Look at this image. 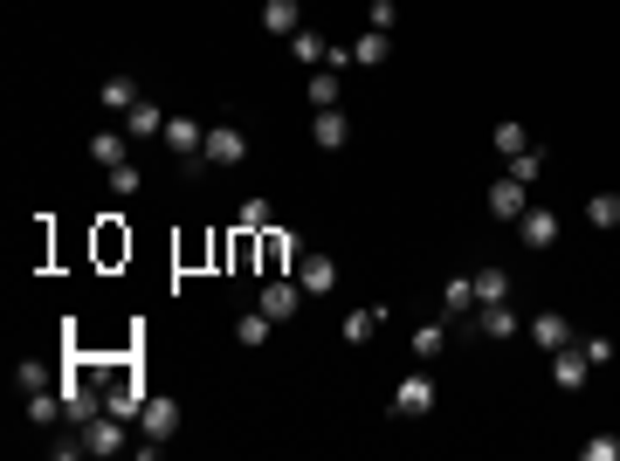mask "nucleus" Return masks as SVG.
<instances>
[{
	"mask_svg": "<svg viewBox=\"0 0 620 461\" xmlns=\"http://www.w3.org/2000/svg\"><path fill=\"white\" fill-rule=\"evenodd\" d=\"M56 393H62V413H69V427H90L97 413H104V393H90V365H69L56 379Z\"/></svg>",
	"mask_w": 620,
	"mask_h": 461,
	"instance_id": "nucleus-1",
	"label": "nucleus"
},
{
	"mask_svg": "<svg viewBox=\"0 0 620 461\" xmlns=\"http://www.w3.org/2000/svg\"><path fill=\"white\" fill-rule=\"evenodd\" d=\"M166 145H173V159L180 166H207V124L200 117H166Z\"/></svg>",
	"mask_w": 620,
	"mask_h": 461,
	"instance_id": "nucleus-2",
	"label": "nucleus"
},
{
	"mask_svg": "<svg viewBox=\"0 0 620 461\" xmlns=\"http://www.w3.org/2000/svg\"><path fill=\"white\" fill-rule=\"evenodd\" d=\"M428 413H434V379L428 372H407L393 386V420H428Z\"/></svg>",
	"mask_w": 620,
	"mask_h": 461,
	"instance_id": "nucleus-3",
	"label": "nucleus"
},
{
	"mask_svg": "<svg viewBox=\"0 0 620 461\" xmlns=\"http://www.w3.org/2000/svg\"><path fill=\"white\" fill-rule=\"evenodd\" d=\"M255 310H269L276 324H290V317L304 310V283H297V276H269V283H262V303H255Z\"/></svg>",
	"mask_w": 620,
	"mask_h": 461,
	"instance_id": "nucleus-4",
	"label": "nucleus"
},
{
	"mask_svg": "<svg viewBox=\"0 0 620 461\" xmlns=\"http://www.w3.org/2000/svg\"><path fill=\"white\" fill-rule=\"evenodd\" d=\"M517 241H524L531 255H545V248L558 241V214L552 207H524V214H517Z\"/></svg>",
	"mask_w": 620,
	"mask_h": 461,
	"instance_id": "nucleus-5",
	"label": "nucleus"
},
{
	"mask_svg": "<svg viewBox=\"0 0 620 461\" xmlns=\"http://www.w3.org/2000/svg\"><path fill=\"white\" fill-rule=\"evenodd\" d=\"M248 159V138L235 124H207V166H242Z\"/></svg>",
	"mask_w": 620,
	"mask_h": 461,
	"instance_id": "nucleus-6",
	"label": "nucleus"
},
{
	"mask_svg": "<svg viewBox=\"0 0 620 461\" xmlns=\"http://www.w3.org/2000/svg\"><path fill=\"white\" fill-rule=\"evenodd\" d=\"M586 372H593V358L579 351V338H572L565 351H552V386H565V393H579V386H586Z\"/></svg>",
	"mask_w": 620,
	"mask_h": 461,
	"instance_id": "nucleus-7",
	"label": "nucleus"
},
{
	"mask_svg": "<svg viewBox=\"0 0 620 461\" xmlns=\"http://www.w3.org/2000/svg\"><path fill=\"white\" fill-rule=\"evenodd\" d=\"M524 338H531L538 351H565L572 338H579V331H572V324H565L558 310H545V317H531V324H524Z\"/></svg>",
	"mask_w": 620,
	"mask_h": 461,
	"instance_id": "nucleus-8",
	"label": "nucleus"
},
{
	"mask_svg": "<svg viewBox=\"0 0 620 461\" xmlns=\"http://www.w3.org/2000/svg\"><path fill=\"white\" fill-rule=\"evenodd\" d=\"M297 283H304V296H331V289H338V262H331V255H310V248H304V262H297Z\"/></svg>",
	"mask_w": 620,
	"mask_h": 461,
	"instance_id": "nucleus-9",
	"label": "nucleus"
},
{
	"mask_svg": "<svg viewBox=\"0 0 620 461\" xmlns=\"http://www.w3.org/2000/svg\"><path fill=\"white\" fill-rule=\"evenodd\" d=\"M145 400H152V393L138 386V372H124L118 386L104 393V413H118V420H138V413H145Z\"/></svg>",
	"mask_w": 620,
	"mask_h": 461,
	"instance_id": "nucleus-10",
	"label": "nucleus"
},
{
	"mask_svg": "<svg viewBox=\"0 0 620 461\" xmlns=\"http://www.w3.org/2000/svg\"><path fill=\"white\" fill-rule=\"evenodd\" d=\"M124 427H131V420H118V413H97V420L83 427L90 455H124Z\"/></svg>",
	"mask_w": 620,
	"mask_h": 461,
	"instance_id": "nucleus-11",
	"label": "nucleus"
},
{
	"mask_svg": "<svg viewBox=\"0 0 620 461\" xmlns=\"http://www.w3.org/2000/svg\"><path fill=\"white\" fill-rule=\"evenodd\" d=\"M310 138H317L324 152H345V138H352V117L338 111V104H331V111H317V117H310Z\"/></svg>",
	"mask_w": 620,
	"mask_h": 461,
	"instance_id": "nucleus-12",
	"label": "nucleus"
},
{
	"mask_svg": "<svg viewBox=\"0 0 620 461\" xmlns=\"http://www.w3.org/2000/svg\"><path fill=\"white\" fill-rule=\"evenodd\" d=\"M524 207H531V186H524V179H496L490 186V214L496 221H517Z\"/></svg>",
	"mask_w": 620,
	"mask_h": 461,
	"instance_id": "nucleus-13",
	"label": "nucleus"
},
{
	"mask_svg": "<svg viewBox=\"0 0 620 461\" xmlns=\"http://www.w3.org/2000/svg\"><path fill=\"white\" fill-rule=\"evenodd\" d=\"M173 427H180V406L145 400V413H138V434H145V441H173Z\"/></svg>",
	"mask_w": 620,
	"mask_h": 461,
	"instance_id": "nucleus-14",
	"label": "nucleus"
},
{
	"mask_svg": "<svg viewBox=\"0 0 620 461\" xmlns=\"http://www.w3.org/2000/svg\"><path fill=\"white\" fill-rule=\"evenodd\" d=\"M517 310L510 303H476V338H517Z\"/></svg>",
	"mask_w": 620,
	"mask_h": 461,
	"instance_id": "nucleus-15",
	"label": "nucleus"
},
{
	"mask_svg": "<svg viewBox=\"0 0 620 461\" xmlns=\"http://www.w3.org/2000/svg\"><path fill=\"white\" fill-rule=\"evenodd\" d=\"M262 28L290 42V35L304 28V0H262Z\"/></svg>",
	"mask_w": 620,
	"mask_h": 461,
	"instance_id": "nucleus-16",
	"label": "nucleus"
},
{
	"mask_svg": "<svg viewBox=\"0 0 620 461\" xmlns=\"http://www.w3.org/2000/svg\"><path fill=\"white\" fill-rule=\"evenodd\" d=\"M441 310L462 324V317H476V276H448L441 283Z\"/></svg>",
	"mask_w": 620,
	"mask_h": 461,
	"instance_id": "nucleus-17",
	"label": "nucleus"
},
{
	"mask_svg": "<svg viewBox=\"0 0 620 461\" xmlns=\"http://www.w3.org/2000/svg\"><path fill=\"white\" fill-rule=\"evenodd\" d=\"M324 56H331V42H324L317 28H297V35H290V62H297V69H324Z\"/></svg>",
	"mask_w": 620,
	"mask_h": 461,
	"instance_id": "nucleus-18",
	"label": "nucleus"
},
{
	"mask_svg": "<svg viewBox=\"0 0 620 461\" xmlns=\"http://www.w3.org/2000/svg\"><path fill=\"white\" fill-rule=\"evenodd\" d=\"M124 138H131V131H97V138H90V159H97L104 173H111V166H131V145H124Z\"/></svg>",
	"mask_w": 620,
	"mask_h": 461,
	"instance_id": "nucleus-19",
	"label": "nucleus"
},
{
	"mask_svg": "<svg viewBox=\"0 0 620 461\" xmlns=\"http://www.w3.org/2000/svg\"><path fill=\"white\" fill-rule=\"evenodd\" d=\"M124 131H131V138H166V111H159V104H145V97H138V104H131V111H124Z\"/></svg>",
	"mask_w": 620,
	"mask_h": 461,
	"instance_id": "nucleus-20",
	"label": "nucleus"
},
{
	"mask_svg": "<svg viewBox=\"0 0 620 461\" xmlns=\"http://www.w3.org/2000/svg\"><path fill=\"white\" fill-rule=\"evenodd\" d=\"M269 331H276V317H269V310L235 317V345H242V351H262V345H269Z\"/></svg>",
	"mask_w": 620,
	"mask_h": 461,
	"instance_id": "nucleus-21",
	"label": "nucleus"
},
{
	"mask_svg": "<svg viewBox=\"0 0 620 461\" xmlns=\"http://www.w3.org/2000/svg\"><path fill=\"white\" fill-rule=\"evenodd\" d=\"M235 228H242V234H269V228H276V207H269L262 193H248L242 207H235Z\"/></svg>",
	"mask_w": 620,
	"mask_h": 461,
	"instance_id": "nucleus-22",
	"label": "nucleus"
},
{
	"mask_svg": "<svg viewBox=\"0 0 620 461\" xmlns=\"http://www.w3.org/2000/svg\"><path fill=\"white\" fill-rule=\"evenodd\" d=\"M407 345H414V358L428 365V358L448 351V324H414V331H407Z\"/></svg>",
	"mask_w": 620,
	"mask_h": 461,
	"instance_id": "nucleus-23",
	"label": "nucleus"
},
{
	"mask_svg": "<svg viewBox=\"0 0 620 461\" xmlns=\"http://www.w3.org/2000/svg\"><path fill=\"white\" fill-rule=\"evenodd\" d=\"M386 56H393V35H379V28H366V35L352 42V62H359V69H379Z\"/></svg>",
	"mask_w": 620,
	"mask_h": 461,
	"instance_id": "nucleus-24",
	"label": "nucleus"
},
{
	"mask_svg": "<svg viewBox=\"0 0 620 461\" xmlns=\"http://www.w3.org/2000/svg\"><path fill=\"white\" fill-rule=\"evenodd\" d=\"M14 386H21V400H28V393H49V386H56V372H49L42 358H21V365H14Z\"/></svg>",
	"mask_w": 620,
	"mask_h": 461,
	"instance_id": "nucleus-25",
	"label": "nucleus"
},
{
	"mask_svg": "<svg viewBox=\"0 0 620 461\" xmlns=\"http://www.w3.org/2000/svg\"><path fill=\"white\" fill-rule=\"evenodd\" d=\"M56 420H69L56 386H49V393H28V427H56Z\"/></svg>",
	"mask_w": 620,
	"mask_h": 461,
	"instance_id": "nucleus-26",
	"label": "nucleus"
},
{
	"mask_svg": "<svg viewBox=\"0 0 620 461\" xmlns=\"http://www.w3.org/2000/svg\"><path fill=\"white\" fill-rule=\"evenodd\" d=\"M586 228H620V193H593V200H586Z\"/></svg>",
	"mask_w": 620,
	"mask_h": 461,
	"instance_id": "nucleus-27",
	"label": "nucleus"
},
{
	"mask_svg": "<svg viewBox=\"0 0 620 461\" xmlns=\"http://www.w3.org/2000/svg\"><path fill=\"white\" fill-rule=\"evenodd\" d=\"M97 97H104V111H131V104H138V83H131V76H104Z\"/></svg>",
	"mask_w": 620,
	"mask_h": 461,
	"instance_id": "nucleus-28",
	"label": "nucleus"
},
{
	"mask_svg": "<svg viewBox=\"0 0 620 461\" xmlns=\"http://www.w3.org/2000/svg\"><path fill=\"white\" fill-rule=\"evenodd\" d=\"M338 104V69H310V111H331Z\"/></svg>",
	"mask_w": 620,
	"mask_h": 461,
	"instance_id": "nucleus-29",
	"label": "nucleus"
},
{
	"mask_svg": "<svg viewBox=\"0 0 620 461\" xmlns=\"http://www.w3.org/2000/svg\"><path fill=\"white\" fill-rule=\"evenodd\" d=\"M496 152H503V159H517V152H531V131H524L517 117H503V124H496Z\"/></svg>",
	"mask_w": 620,
	"mask_h": 461,
	"instance_id": "nucleus-30",
	"label": "nucleus"
},
{
	"mask_svg": "<svg viewBox=\"0 0 620 461\" xmlns=\"http://www.w3.org/2000/svg\"><path fill=\"white\" fill-rule=\"evenodd\" d=\"M476 303H510V276L503 269H476Z\"/></svg>",
	"mask_w": 620,
	"mask_h": 461,
	"instance_id": "nucleus-31",
	"label": "nucleus"
},
{
	"mask_svg": "<svg viewBox=\"0 0 620 461\" xmlns=\"http://www.w3.org/2000/svg\"><path fill=\"white\" fill-rule=\"evenodd\" d=\"M538 173H545V152H538V145L510 159V179H524V186H531V179H538Z\"/></svg>",
	"mask_w": 620,
	"mask_h": 461,
	"instance_id": "nucleus-32",
	"label": "nucleus"
},
{
	"mask_svg": "<svg viewBox=\"0 0 620 461\" xmlns=\"http://www.w3.org/2000/svg\"><path fill=\"white\" fill-rule=\"evenodd\" d=\"M372 324H379V310H352V317H345V345H366Z\"/></svg>",
	"mask_w": 620,
	"mask_h": 461,
	"instance_id": "nucleus-33",
	"label": "nucleus"
},
{
	"mask_svg": "<svg viewBox=\"0 0 620 461\" xmlns=\"http://www.w3.org/2000/svg\"><path fill=\"white\" fill-rule=\"evenodd\" d=\"M393 21H400L393 0H372V7H366V28H379V35H393Z\"/></svg>",
	"mask_w": 620,
	"mask_h": 461,
	"instance_id": "nucleus-34",
	"label": "nucleus"
},
{
	"mask_svg": "<svg viewBox=\"0 0 620 461\" xmlns=\"http://www.w3.org/2000/svg\"><path fill=\"white\" fill-rule=\"evenodd\" d=\"M579 455H586V461H620V441H614V434H593Z\"/></svg>",
	"mask_w": 620,
	"mask_h": 461,
	"instance_id": "nucleus-35",
	"label": "nucleus"
},
{
	"mask_svg": "<svg viewBox=\"0 0 620 461\" xmlns=\"http://www.w3.org/2000/svg\"><path fill=\"white\" fill-rule=\"evenodd\" d=\"M111 193H118V200H131V193H138V166H111Z\"/></svg>",
	"mask_w": 620,
	"mask_h": 461,
	"instance_id": "nucleus-36",
	"label": "nucleus"
},
{
	"mask_svg": "<svg viewBox=\"0 0 620 461\" xmlns=\"http://www.w3.org/2000/svg\"><path fill=\"white\" fill-rule=\"evenodd\" d=\"M579 351H586L593 365H607V358H614V338H579Z\"/></svg>",
	"mask_w": 620,
	"mask_h": 461,
	"instance_id": "nucleus-37",
	"label": "nucleus"
}]
</instances>
